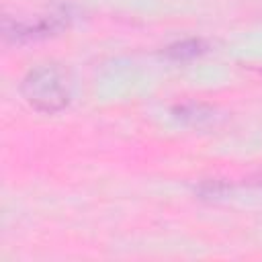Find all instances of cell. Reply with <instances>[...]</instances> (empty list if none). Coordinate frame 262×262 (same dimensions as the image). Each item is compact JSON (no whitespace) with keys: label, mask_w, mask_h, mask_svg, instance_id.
Segmentation results:
<instances>
[{"label":"cell","mask_w":262,"mask_h":262,"mask_svg":"<svg viewBox=\"0 0 262 262\" xmlns=\"http://www.w3.org/2000/svg\"><path fill=\"white\" fill-rule=\"evenodd\" d=\"M61 27H63V18L57 14H49V16H37L33 20H16L12 27L8 23H4V35H6V39L12 37L16 43L18 41H35V39L53 35Z\"/></svg>","instance_id":"cell-2"},{"label":"cell","mask_w":262,"mask_h":262,"mask_svg":"<svg viewBox=\"0 0 262 262\" xmlns=\"http://www.w3.org/2000/svg\"><path fill=\"white\" fill-rule=\"evenodd\" d=\"M205 51H207V43L203 39H184V41L170 45L166 49V57H170L174 61H188V59L203 55Z\"/></svg>","instance_id":"cell-3"},{"label":"cell","mask_w":262,"mask_h":262,"mask_svg":"<svg viewBox=\"0 0 262 262\" xmlns=\"http://www.w3.org/2000/svg\"><path fill=\"white\" fill-rule=\"evenodd\" d=\"M20 92L25 100L41 113H57L66 108L72 94L66 70L55 63L31 70L20 84Z\"/></svg>","instance_id":"cell-1"}]
</instances>
